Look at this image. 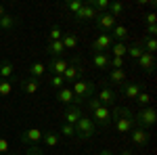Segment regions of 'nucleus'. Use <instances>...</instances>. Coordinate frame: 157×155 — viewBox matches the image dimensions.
<instances>
[{"label":"nucleus","mask_w":157,"mask_h":155,"mask_svg":"<svg viewBox=\"0 0 157 155\" xmlns=\"http://www.w3.org/2000/svg\"><path fill=\"white\" fill-rule=\"evenodd\" d=\"M111 118H113V124H115V130L120 134H130L136 122H134V113L128 107H115L111 109Z\"/></svg>","instance_id":"f257e3e1"},{"label":"nucleus","mask_w":157,"mask_h":155,"mask_svg":"<svg viewBox=\"0 0 157 155\" xmlns=\"http://www.w3.org/2000/svg\"><path fill=\"white\" fill-rule=\"evenodd\" d=\"M71 92H73V96H75V105L80 107L82 103H86L90 96L94 95V84L82 78V80H78V82H73Z\"/></svg>","instance_id":"f03ea898"},{"label":"nucleus","mask_w":157,"mask_h":155,"mask_svg":"<svg viewBox=\"0 0 157 155\" xmlns=\"http://www.w3.org/2000/svg\"><path fill=\"white\" fill-rule=\"evenodd\" d=\"M94 134H97V124L92 122V118L82 115V118L78 119V124H75V136L80 141H90Z\"/></svg>","instance_id":"7ed1b4c3"},{"label":"nucleus","mask_w":157,"mask_h":155,"mask_svg":"<svg viewBox=\"0 0 157 155\" xmlns=\"http://www.w3.org/2000/svg\"><path fill=\"white\" fill-rule=\"evenodd\" d=\"M84 78V69H82V59L75 55L71 61H69V65H67V69H65V73H63V80H65V84H73L78 82V80H82Z\"/></svg>","instance_id":"20e7f679"},{"label":"nucleus","mask_w":157,"mask_h":155,"mask_svg":"<svg viewBox=\"0 0 157 155\" xmlns=\"http://www.w3.org/2000/svg\"><path fill=\"white\" fill-rule=\"evenodd\" d=\"M134 122H136V126H140V128H151V126H155V122H157V118H155V109L151 107H143L138 113H134Z\"/></svg>","instance_id":"39448f33"},{"label":"nucleus","mask_w":157,"mask_h":155,"mask_svg":"<svg viewBox=\"0 0 157 155\" xmlns=\"http://www.w3.org/2000/svg\"><path fill=\"white\" fill-rule=\"evenodd\" d=\"M92 115H94V124L97 126H103V128H107V126H111L113 124V118H111V107H107V105H98V107L92 109Z\"/></svg>","instance_id":"423d86ee"},{"label":"nucleus","mask_w":157,"mask_h":155,"mask_svg":"<svg viewBox=\"0 0 157 155\" xmlns=\"http://www.w3.org/2000/svg\"><path fill=\"white\" fill-rule=\"evenodd\" d=\"M94 23H97L101 34H109V32L117 25V19H115L113 15H109V13H98L97 19H94Z\"/></svg>","instance_id":"0eeeda50"},{"label":"nucleus","mask_w":157,"mask_h":155,"mask_svg":"<svg viewBox=\"0 0 157 155\" xmlns=\"http://www.w3.org/2000/svg\"><path fill=\"white\" fill-rule=\"evenodd\" d=\"M19 141H21L23 145H29V147H34V145L42 143V130H40V128H27V130L21 132Z\"/></svg>","instance_id":"6e6552de"},{"label":"nucleus","mask_w":157,"mask_h":155,"mask_svg":"<svg viewBox=\"0 0 157 155\" xmlns=\"http://www.w3.org/2000/svg\"><path fill=\"white\" fill-rule=\"evenodd\" d=\"M113 44V38L109 36V34H98L94 40H92V50L94 52H107L109 48Z\"/></svg>","instance_id":"1a4fd4ad"},{"label":"nucleus","mask_w":157,"mask_h":155,"mask_svg":"<svg viewBox=\"0 0 157 155\" xmlns=\"http://www.w3.org/2000/svg\"><path fill=\"white\" fill-rule=\"evenodd\" d=\"M97 15H98V13L94 11L92 2H90V0H86V2H84V6H82V9H80L78 13H75L73 17H75L78 21H82V23H84V21H90V19H97Z\"/></svg>","instance_id":"9d476101"},{"label":"nucleus","mask_w":157,"mask_h":155,"mask_svg":"<svg viewBox=\"0 0 157 155\" xmlns=\"http://www.w3.org/2000/svg\"><path fill=\"white\" fill-rule=\"evenodd\" d=\"M130 138H132V143L136 147H145L149 143V138H151V134L145 128H140V126H134L132 130H130Z\"/></svg>","instance_id":"9b49d317"},{"label":"nucleus","mask_w":157,"mask_h":155,"mask_svg":"<svg viewBox=\"0 0 157 155\" xmlns=\"http://www.w3.org/2000/svg\"><path fill=\"white\" fill-rule=\"evenodd\" d=\"M143 92V84L140 82H124L121 84V95L126 96V99H136V96Z\"/></svg>","instance_id":"f8f14e48"},{"label":"nucleus","mask_w":157,"mask_h":155,"mask_svg":"<svg viewBox=\"0 0 157 155\" xmlns=\"http://www.w3.org/2000/svg\"><path fill=\"white\" fill-rule=\"evenodd\" d=\"M67 65H69L67 59H50L46 63V69L50 72V76H63L65 69H67Z\"/></svg>","instance_id":"ddd939ff"},{"label":"nucleus","mask_w":157,"mask_h":155,"mask_svg":"<svg viewBox=\"0 0 157 155\" xmlns=\"http://www.w3.org/2000/svg\"><path fill=\"white\" fill-rule=\"evenodd\" d=\"M84 113H82V109L78 107V105H69V107L65 109V113H63V119H65V124H71L75 126L78 124V119L82 118Z\"/></svg>","instance_id":"4468645a"},{"label":"nucleus","mask_w":157,"mask_h":155,"mask_svg":"<svg viewBox=\"0 0 157 155\" xmlns=\"http://www.w3.org/2000/svg\"><path fill=\"white\" fill-rule=\"evenodd\" d=\"M136 63H138V67H143L147 73L155 72V55H151V52H143L140 59L136 61Z\"/></svg>","instance_id":"2eb2a0df"},{"label":"nucleus","mask_w":157,"mask_h":155,"mask_svg":"<svg viewBox=\"0 0 157 155\" xmlns=\"http://www.w3.org/2000/svg\"><path fill=\"white\" fill-rule=\"evenodd\" d=\"M46 52L50 55V59H63V55H65L63 42L61 40H57V42H46Z\"/></svg>","instance_id":"dca6fc26"},{"label":"nucleus","mask_w":157,"mask_h":155,"mask_svg":"<svg viewBox=\"0 0 157 155\" xmlns=\"http://www.w3.org/2000/svg\"><path fill=\"white\" fill-rule=\"evenodd\" d=\"M57 101L59 103H63V105H75V96H73L71 88H67V86H63L61 90H57Z\"/></svg>","instance_id":"f3484780"},{"label":"nucleus","mask_w":157,"mask_h":155,"mask_svg":"<svg viewBox=\"0 0 157 155\" xmlns=\"http://www.w3.org/2000/svg\"><path fill=\"white\" fill-rule=\"evenodd\" d=\"M19 86H21V90H23L25 95H36L38 88H40V80H36V78H25V80L19 82Z\"/></svg>","instance_id":"a211bd4d"},{"label":"nucleus","mask_w":157,"mask_h":155,"mask_svg":"<svg viewBox=\"0 0 157 155\" xmlns=\"http://www.w3.org/2000/svg\"><path fill=\"white\" fill-rule=\"evenodd\" d=\"M98 103H101V105H113V103H115V99H117V96H115V92H113V90H111V88H103V90H101V92H98Z\"/></svg>","instance_id":"6ab92c4d"},{"label":"nucleus","mask_w":157,"mask_h":155,"mask_svg":"<svg viewBox=\"0 0 157 155\" xmlns=\"http://www.w3.org/2000/svg\"><path fill=\"white\" fill-rule=\"evenodd\" d=\"M92 65L98 69H107L109 67V55L107 52H92Z\"/></svg>","instance_id":"aec40b11"},{"label":"nucleus","mask_w":157,"mask_h":155,"mask_svg":"<svg viewBox=\"0 0 157 155\" xmlns=\"http://www.w3.org/2000/svg\"><path fill=\"white\" fill-rule=\"evenodd\" d=\"M109 36L113 38V42H124V40L128 38V27H126V25H115V27L109 32Z\"/></svg>","instance_id":"412c9836"},{"label":"nucleus","mask_w":157,"mask_h":155,"mask_svg":"<svg viewBox=\"0 0 157 155\" xmlns=\"http://www.w3.org/2000/svg\"><path fill=\"white\" fill-rule=\"evenodd\" d=\"M13 27H17V17H15V15L6 13L4 17H0V29H4V32H11Z\"/></svg>","instance_id":"4be33fe9"},{"label":"nucleus","mask_w":157,"mask_h":155,"mask_svg":"<svg viewBox=\"0 0 157 155\" xmlns=\"http://www.w3.org/2000/svg\"><path fill=\"white\" fill-rule=\"evenodd\" d=\"M13 73H15V65H13L11 61H2L0 63V78L2 80H13L15 78Z\"/></svg>","instance_id":"5701e85b"},{"label":"nucleus","mask_w":157,"mask_h":155,"mask_svg":"<svg viewBox=\"0 0 157 155\" xmlns=\"http://www.w3.org/2000/svg\"><path fill=\"white\" fill-rule=\"evenodd\" d=\"M27 72H29V78L40 80V78L44 76V72H46V65H44V63H40V61H36V63H32V65L27 67Z\"/></svg>","instance_id":"b1692460"},{"label":"nucleus","mask_w":157,"mask_h":155,"mask_svg":"<svg viewBox=\"0 0 157 155\" xmlns=\"http://www.w3.org/2000/svg\"><path fill=\"white\" fill-rule=\"evenodd\" d=\"M109 50H111V57H121V59L128 57V46L124 42H113Z\"/></svg>","instance_id":"393cba45"},{"label":"nucleus","mask_w":157,"mask_h":155,"mask_svg":"<svg viewBox=\"0 0 157 155\" xmlns=\"http://www.w3.org/2000/svg\"><path fill=\"white\" fill-rule=\"evenodd\" d=\"M42 141H44V145H46V147H57V145H59V141H61V134H57V132H52V130L42 132Z\"/></svg>","instance_id":"a878e982"},{"label":"nucleus","mask_w":157,"mask_h":155,"mask_svg":"<svg viewBox=\"0 0 157 155\" xmlns=\"http://www.w3.org/2000/svg\"><path fill=\"white\" fill-rule=\"evenodd\" d=\"M61 42H63V48L65 50H75L78 48V36L75 34H63Z\"/></svg>","instance_id":"bb28decb"},{"label":"nucleus","mask_w":157,"mask_h":155,"mask_svg":"<svg viewBox=\"0 0 157 155\" xmlns=\"http://www.w3.org/2000/svg\"><path fill=\"white\" fill-rule=\"evenodd\" d=\"M107 82L109 84H120V86H121V84L126 82V72H124V69H111Z\"/></svg>","instance_id":"cd10ccee"},{"label":"nucleus","mask_w":157,"mask_h":155,"mask_svg":"<svg viewBox=\"0 0 157 155\" xmlns=\"http://www.w3.org/2000/svg\"><path fill=\"white\" fill-rule=\"evenodd\" d=\"M17 82L15 78L13 80H2L0 78V96L2 99H6V96H11V92H13V84Z\"/></svg>","instance_id":"c85d7f7f"},{"label":"nucleus","mask_w":157,"mask_h":155,"mask_svg":"<svg viewBox=\"0 0 157 155\" xmlns=\"http://www.w3.org/2000/svg\"><path fill=\"white\" fill-rule=\"evenodd\" d=\"M143 52H145V48H143L140 42H134L132 46H128V57H132L134 61L140 59V55H143Z\"/></svg>","instance_id":"c756f323"},{"label":"nucleus","mask_w":157,"mask_h":155,"mask_svg":"<svg viewBox=\"0 0 157 155\" xmlns=\"http://www.w3.org/2000/svg\"><path fill=\"white\" fill-rule=\"evenodd\" d=\"M140 44H143V48H145V52L155 55V50H157V40H155L153 36H145V40H143Z\"/></svg>","instance_id":"7c9ffc66"},{"label":"nucleus","mask_w":157,"mask_h":155,"mask_svg":"<svg viewBox=\"0 0 157 155\" xmlns=\"http://www.w3.org/2000/svg\"><path fill=\"white\" fill-rule=\"evenodd\" d=\"M126 11V6H124V2H109V15H113V17H115V19H117V17H120L121 13Z\"/></svg>","instance_id":"2f4dec72"},{"label":"nucleus","mask_w":157,"mask_h":155,"mask_svg":"<svg viewBox=\"0 0 157 155\" xmlns=\"http://www.w3.org/2000/svg\"><path fill=\"white\" fill-rule=\"evenodd\" d=\"M61 38H63V29H61L59 25H52L50 32H48V42H57Z\"/></svg>","instance_id":"473e14b6"},{"label":"nucleus","mask_w":157,"mask_h":155,"mask_svg":"<svg viewBox=\"0 0 157 155\" xmlns=\"http://www.w3.org/2000/svg\"><path fill=\"white\" fill-rule=\"evenodd\" d=\"M97 13H107L109 11V0H90Z\"/></svg>","instance_id":"72a5a7b5"},{"label":"nucleus","mask_w":157,"mask_h":155,"mask_svg":"<svg viewBox=\"0 0 157 155\" xmlns=\"http://www.w3.org/2000/svg\"><path fill=\"white\" fill-rule=\"evenodd\" d=\"M48 84L55 88V90H61V88L65 86V80H63V76H50V78H48Z\"/></svg>","instance_id":"f704fd0d"},{"label":"nucleus","mask_w":157,"mask_h":155,"mask_svg":"<svg viewBox=\"0 0 157 155\" xmlns=\"http://www.w3.org/2000/svg\"><path fill=\"white\" fill-rule=\"evenodd\" d=\"M82 6H84V2H82V0H69V2H65V9H67V11H71L73 15L80 11Z\"/></svg>","instance_id":"c9c22d12"},{"label":"nucleus","mask_w":157,"mask_h":155,"mask_svg":"<svg viewBox=\"0 0 157 155\" xmlns=\"http://www.w3.org/2000/svg\"><path fill=\"white\" fill-rule=\"evenodd\" d=\"M61 134L63 136H67V138H71V136H75V126H71V124H61Z\"/></svg>","instance_id":"e433bc0d"},{"label":"nucleus","mask_w":157,"mask_h":155,"mask_svg":"<svg viewBox=\"0 0 157 155\" xmlns=\"http://www.w3.org/2000/svg\"><path fill=\"white\" fill-rule=\"evenodd\" d=\"M134 101H138V103H140V105H143V107H149V105H151V101H153V99H151V95H149V92H145V90H143V92H140V95L136 96V99H134Z\"/></svg>","instance_id":"4c0bfd02"},{"label":"nucleus","mask_w":157,"mask_h":155,"mask_svg":"<svg viewBox=\"0 0 157 155\" xmlns=\"http://www.w3.org/2000/svg\"><path fill=\"white\" fill-rule=\"evenodd\" d=\"M126 59H121V57H109V67H113V69H121Z\"/></svg>","instance_id":"58836bf2"},{"label":"nucleus","mask_w":157,"mask_h":155,"mask_svg":"<svg viewBox=\"0 0 157 155\" xmlns=\"http://www.w3.org/2000/svg\"><path fill=\"white\" fill-rule=\"evenodd\" d=\"M0 155H11V143L4 136H0Z\"/></svg>","instance_id":"ea45409f"},{"label":"nucleus","mask_w":157,"mask_h":155,"mask_svg":"<svg viewBox=\"0 0 157 155\" xmlns=\"http://www.w3.org/2000/svg\"><path fill=\"white\" fill-rule=\"evenodd\" d=\"M145 21H147V25H155L157 23V15H155V13H147Z\"/></svg>","instance_id":"a19ab883"},{"label":"nucleus","mask_w":157,"mask_h":155,"mask_svg":"<svg viewBox=\"0 0 157 155\" xmlns=\"http://www.w3.org/2000/svg\"><path fill=\"white\" fill-rule=\"evenodd\" d=\"M25 155H44V151H42L38 145H34V147H29V149H27V153H25Z\"/></svg>","instance_id":"79ce46f5"},{"label":"nucleus","mask_w":157,"mask_h":155,"mask_svg":"<svg viewBox=\"0 0 157 155\" xmlns=\"http://www.w3.org/2000/svg\"><path fill=\"white\" fill-rule=\"evenodd\" d=\"M145 34H147V36H153V38H155V34H157V25H147V27H145Z\"/></svg>","instance_id":"37998d69"},{"label":"nucleus","mask_w":157,"mask_h":155,"mask_svg":"<svg viewBox=\"0 0 157 155\" xmlns=\"http://www.w3.org/2000/svg\"><path fill=\"white\" fill-rule=\"evenodd\" d=\"M98 155H113V153H111L109 149H101V151H98Z\"/></svg>","instance_id":"c03bdc74"},{"label":"nucleus","mask_w":157,"mask_h":155,"mask_svg":"<svg viewBox=\"0 0 157 155\" xmlns=\"http://www.w3.org/2000/svg\"><path fill=\"white\" fill-rule=\"evenodd\" d=\"M4 15H6V9H4V6L0 4V17H4Z\"/></svg>","instance_id":"a18cd8bd"},{"label":"nucleus","mask_w":157,"mask_h":155,"mask_svg":"<svg viewBox=\"0 0 157 155\" xmlns=\"http://www.w3.org/2000/svg\"><path fill=\"white\" fill-rule=\"evenodd\" d=\"M121 155H132V151H128V149H126V151H121Z\"/></svg>","instance_id":"49530a36"}]
</instances>
